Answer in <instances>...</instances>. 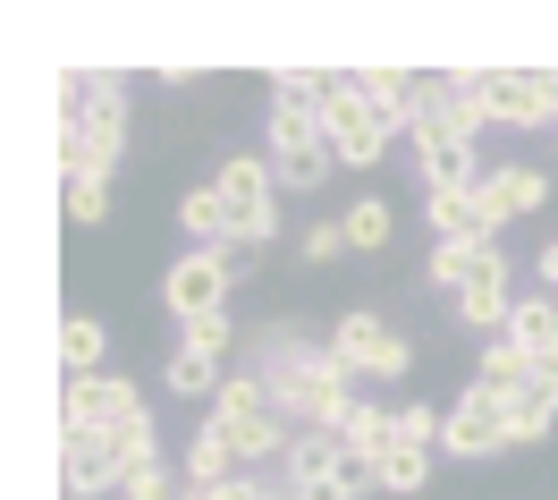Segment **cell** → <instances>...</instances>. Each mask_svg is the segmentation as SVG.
<instances>
[{"label": "cell", "mask_w": 558, "mask_h": 500, "mask_svg": "<svg viewBox=\"0 0 558 500\" xmlns=\"http://www.w3.org/2000/svg\"><path fill=\"white\" fill-rule=\"evenodd\" d=\"M245 373L271 382L279 416L296 432H339V416L355 407V373L330 357V340H314L305 322H263V331H245Z\"/></svg>", "instance_id": "6da1fadb"}, {"label": "cell", "mask_w": 558, "mask_h": 500, "mask_svg": "<svg viewBox=\"0 0 558 500\" xmlns=\"http://www.w3.org/2000/svg\"><path fill=\"white\" fill-rule=\"evenodd\" d=\"M119 153H128V85L110 69H85V103H76V119H60V170L110 187Z\"/></svg>", "instance_id": "7a4b0ae2"}, {"label": "cell", "mask_w": 558, "mask_h": 500, "mask_svg": "<svg viewBox=\"0 0 558 500\" xmlns=\"http://www.w3.org/2000/svg\"><path fill=\"white\" fill-rule=\"evenodd\" d=\"M211 425L229 432V450H238L245 475H254V466H279V459H288V441H296V425L279 416L271 382H263V373H245V365L220 382V398H211Z\"/></svg>", "instance_id": "3957f363"}, {"label": "cell", "mask_w": 558, "mask_h": 500, "mask_svg": "<svg viewBox=\"0 0 558 500\" xmlns=\"http://www.w3.org/2000/svg\"><path fill=\"white\" fill-rule=\"evenodd\" d=\"M263 153H271L279 195H314V187H330V170H339V153L322 136V110H296V103L263 110Z\"/></svg>", "instance_id": "277c9868"}, {"label": "cell", "mask_w": 558, "mask_h": 500, "mask_svg": "<svg viewBox=\"0 0 558 500\" xmlns=\"http://www.w3.org/2000/svg\"><path fill=\"white\" fill-rule=\"evenodd\" d=\"M322 340H330V357L348 365L355 382H407V373H415V340H407V331H398L389 314H373V306L339 314L330 331H322Z\"/></svg>", "instance_id": "5b68a950"}, {"label": "cell", "mask_w": 558, "mask_h": 500, "mask_svg": "<svg viewBox=\"0 0 558 500\" xmlns=\"http://www.w3.org/2000/svg\"><path fill=\"white\" fill-rule=\"evenodd\" d=\"M220 204H229V238L238 247H271L279 238V179H271V153H220Z\"/></svg>", "instance_id": "8992f818"}, {"label": "cell", "mask_w": 558, "mask_h": 500, "mask_svg": "<svg viewBox=\"0 0 558 500\" xmlns=\"http://www.w3.org/2000/svg\"><path fill=\"white\" fill-rule=\"evenodd\" d=\"M144 416H153L144 391L119 382V373H85V382L60 391V441H76V432H128V425H144Z\"/></svg>", "instance_id": "52a82bcc"}, {"label": "cell", "mask_w": 558, "mask_h": 500, "mask_svg": "<svg viewBox=\"0 0 558 500\" xmlns=\"http://www.w3.org/2000/svg\"><path fill=\"white\" fill-rule=\"evenodd\" d=\"M508 450V398H490V391H465L440 407V459H499Z\"/></svg>", "instance_id": "ba28073f"}, {"label": "cell", "mask_w": 558, "mask_h": 500, "mask_svg": "<svg viewBox=\"0 0 558 500\" xmlns=\"http://www.w3.org/2000/svg\"><path fill=\"white\" fill-rule=\"evenodd\" d=\"M322 136H330V153H339V170H373L389 144H398L381 119H373V103L355 94V76H339V94L322 103Z\"/></svg>", "instance_id": "9c48e42d"}, {"label": "cell", "mask_w": 558, "mask_h": 500, "mask_svg": "<svg viewBox=\"0 0 558 500\" xmlns=\"http://www.w3.org/2000/svg\"><path fill=\"white\" fill-rule=\"evenodd\" d=\"M474 204H483V238H499V229H517V221H533L550 204V170L542 162H490Z\"/></svg>", "instance_id": "30bf717a"}, {"label": "cell", "mask_w": 558, "mask_h": 500, "mask_svg": "<svg viewBox=\"0 0 558 500\" xmlns=\"http://www.w3.org/2000/svg\"><path fill=\"white\" fill-rule=\"evenodd\" d=\"M490 128H558V85L550 69H483Z\"/></svg>", "instance_id": "8fae6325"}, {"label": "cell", "mask_w": 558, "mask_h": 500, "mask_svg": "<svg viewBox=\"0 0 558 500\" xmlns=\"http://www.w3.org/2000/svg\"><path fill=\"white\" fill-rule=\"evenodd\" d=\"M238 297V281H229V263L220 254H178L170 272H161V306H170V322H195V314H220Z\"/></svg>", "instance_id": "7c38bea8"}, {"label": "cell", "mask_w": 558, "mask_h": 500, "mask_svg": "<svg viewBox=\"0 0 558 500\" xmlns=\"http://www.w3.org/2000/svg\"><path fill=\"white\" fill-rule=\"evenodd\" d=\"M60 475H69V500L128 492V450H119V432H76V441H60Z\"/></svg>", "instance_id": "4fadbf2b"}, {"label": "cell", "mask_w": 558, "mask_h": 500, "mask_svg": "<svg viewBox=\"0 0 558 500\" xmlns=\"http://www.w3.org/2000/svg\"><path fill=\"white\" fill-rule=\"evenodd\" d=\"M508 288H517V263H508V247H490L483 272H474V281H465V297H457V322L499 340V331H508V314H517V297H508Z\"/></svg>", "instance_id": "5bb4252c"}, {"label": "cell", "mask_w": 558, "mask_h": 500, "mask_svg": "<svg viewBox=\"0 0 558 500\" xmlns=\"http://www.w3.org/2000/svg\"><path fill=\"white\" fill-rule=\"evenodd\" d=\"M355 76V94L373 103V119H381L389 136H415V110H423V76L407 69H348Z\"/></svg>", "instance_id": "9a60e30c"}, {"label": "cell", "mask_w": 558, "mask_h": 500, "mask_svg": "<svg viewBox=\"0 0 558 500\" xmlns=\"http://www.w3.org/2000/svg\"><path fill=\"white\" fill-rule=\"evenodd\" d=\"M339 475H348L339 432H296L288 459H279V492H314V484H339Z\"/></svg>", "instance_id": "2e32d148"}, {"label": "cell", "mask_w": 558, "mask_h": 500, "mask_svg": "<svg viewBox=\"0 0 558 500\" xmlns=\"http://www.w3.org/2000/svg\"><path fill=\"white\" fill-rule=\"evenodd\" d=\"M508 340L533 357V373H542V382H558V297H542V288H533V297H517Z\"/></svg>", "instance_id": "e0dca14e"}, {"label": "cell", "mask_w": 558, "mask_h": 500, "mask_svg": "<svg viewBox=\"0 0 558 500\" xmlns=\"http://www.w3.org/2000/svg\"><path fill=\"white\" fill-rule=\"evenodd\" d=\"M178 475H186V492H204V484H238L245 466H238V450H229V432L204 416V425L186 432V450H178Z\"/></svg>", "instance_id": "ac0fdd59"}, {"label": "cell", "mask_w": 558, "mask_h": 500, "mask_svg": "<svg viewBox=\"0 0 558 500\" xmlns=\"http://www.w3.org/2000/svg\"><path fill=\"white\" fill-rule=\"evenodd\" d=\"M389 441H398V407H381V398H355L348 416H339V450H348V466H381Z\"/></svg>", "instance_id": "d6986e66"}, {"label": "cell", "mask_w": 558, "mask_h": 500, "mask_svg": "<svg viewBox=\"0 0 558 500\" xmlns=\"http://www.w3.org/2000/svg\"><path fill=\"white\" fill-rule=\"evenodd\" d=\"M178 229H186V247H195V254L238 247V238H229V204H220V187H211V179L178 195Z\"/></svg>", "instance_id": "ffe728a7"}, {"label": "cell", "mask_w": 558, "mask_h": 500, "mask_svg": "<svg viewBox=\"0 0 558 500\" xmlns=\"http://www.w3.org/2000/svg\"><path fill=\"white\" fill-rule=\"evenodd\" d=\"M474 187H483V179H474ZM474 187H423L432 247H449V238H483V204H474Z\"/></svg>", "instance_id": "44dd1931"}, {"label": "cell", "mask_w": 558, "mask_h": 500, "mask_svg": "<svg viewBox=\"0 0 558 500\" xmlns=\"http://www.w3.org/2000/svg\"><path fill=\"white\" fill-rule=\"evenodd\" d=\"M524 382H542L533 373V357H524L517 340L499 331V340H483V357H474V391H490V398H517Z\"/></svg>", "instance_id": "7402d4cb"}, {"label": "cell", "mask_w": 558, "mask_h": 500, "mask_svg": "<svg viewBox=\"0 0 558 500\" xmlns=\"http://www.w3.org/2000/svg\"><path fill=\"white\" fill-rule=\"evenodd\" d=\"M499 247V238H449V247H432L423 254V281L432 288H449V306L457 297H465V281H474V272H483V254Z\"/></svg>", "instance_id": "603a6c76"}, {"label": "cell", "mask_w": 558, "mask_h": 500, "mask_svg": "<svg viewBox=\"0 0 558 500\" xmlns=\"http://www.w3.org/2000/svg\"><path fill=\"white\" fill-rule=\"evenodd\" d=\"M558 425V382H524L508 398V450H533V441H550Z\"/></svg>", "instance_id": "cb8c5ba5"}, {"label": "cell", "mask_w": 558, "mask_h": 500, "mask_svg": "<svg viewBox=\"0 0 558 500\" xmlns=\"http://www.w3.org/2000/svg\"><path fill=\"white\" fill-rule=\"evenodd\" d=\"M238 365L204 357V348H170V365H161V391L170 398H220V382H229Z\"/></svg>", "instance_id": "d4e9b609"}, {"label": "cell", "mask_w": 558, "mask_h": 500, "mask_svg": "<svg viewBox=\"0 0 558 500\" xmlns=\"http://www.w3.org/2000/svg\"><path fill=\"white\" fill-rule=\"evenodd\" d=\"M432 459H440V450L389 441V450H381V466H373V492H389V500H415L423 484H432Z\"/></svg>", "instance_id": "484cf974"}, {"label": "cell", "mask_w": 558, "mask_h": 500, "mask_svg": "<svg viewBox=\"0 0 558 500\" xmlns=\"http://www.w3.org/2000/svg\"><path fill=\"white\" fill-rule=\"evenodd\" d=\"M60 357H69V382L102 373V357H110V322H102V314H69V331H60Z\"/></svg>", "instance_id": "4316f807"}, {"label": "cell", "mask_w": 558, "mask_h": 500, "mask_svg": "<svg viewBox=\"0 0 558 500\" xmlns=\"http://www.w3.org/2000/svg\"><path fill=\"white\" fill-rule=\"evenodd\" d=\"M339 229H348L355 254H381L389 238H398V213H389V195H355L348 213H339Z\"/></svg>", "instance_id": "83f0119b"}, {"label": "cell", "mask_w": 558, "mask_h": 500, "mask_svg": "<svg viewBox=\"0 0 558 500\" xmlns=\"http://www.w3.org/2000/svg\"><path fill=\"white\" fill-rule=\"evenodd\" d=\"M178 348H204V357H220V365H229V348H245V340H238V314L220 306V314H195V322H178Z\"/></svg>", "instance_id": "f1b7e54d"}, {"label": "cell", "mask_w": 558, "mask_h": 500, "mask_svg": "<svg viewBox=\"0 0 558 500\" xmlns=\"http://www.w3.org/2000/svg\"><path fill=\"white\" fill-rule=\"evenodd\" d=\"M296 254H305V263H339V254H355V247H348L339 221H305V229H296Z\"/></svg>", "instance_id": "f546056e"}, {"label": "cell", "mask_w": 558, "mask_h": 500, "mask_svg": "<svg viewBox=\"0 0 558 500\" xmlns=\"http://www.w3.org/2000/svg\"><path fill=\"white\" fill-rule=\"evenodd\" d=\"M69 221L76 229H102L110 221V187L102 179H69Z\"/></svg>", "instance_id": "4dcf8cb0"}, {"label": "cell", "mask_w": 558, "mask_h": 500, "mask_svg": "<svg viewBox=\"0 0 558 500\" xmlns=\"http://www.w3.org/2000/svg\"><path fill=\"white\" fill-rule=\"evenodd\" d=\"M119 500H186V475H178V466H144V475H128Z\"/></svg>", "instance_id": "1f68e13d"}, {"label": "cell", "mask_w": 558, "mask_h": 500, "mask_svg": "<svg viewBox=\"0 0 558 500\" xmlns=\"http://www.w3.org/2000/svg\"><path fill=\"white\" fill-rule=\"evenodd\" d=\"M220 263H229V281H254V263H263V247H220Z\"/></svg>", "instance_id": "d6a6232c"}, {"label": "cell", "mask_w": 558, "mask_h": 500, "mask_svg": "<svg viewBox=\"0 0 558 500\" xmlns=\"http://www.w3.org/2000/svg\"><path fill=\"white\" fill-rule=\"evenodd\" d=\"M533 288H542V297H558V238L533 254Z\"/></svg>", "instance_id": "836d02e7"}, {"label": "cell", "mask_w": 558, "mask_h": 500, "mask_svg": "<svg viewBox=\"0 0 558 500\" xmlns=\"http://www.w3.org/2000/svg\"><path fill=\"white\" fill-rule=\"evenodd\" d=\"M186 500H245V475L238 484H204V492H186Z\"/></svg>", "instance_id": "e575fe53"}, {"label": "cell", "mask_w": 558, "mask_h": 500, "mask_svg": "<svg viewBox=\"0 0 558 500\" xmlns=\"http://www.w3.org/2000/svg\"><path fill=\"white\" fill-rule=\"evenodd\" d=\"M550 136H558V128H550Z\"/></svg>", "instance_id": "d590c367"}]
</instances>
